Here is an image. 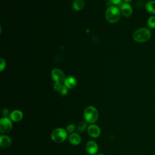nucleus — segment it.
<instances>
[{
	"label": "nucleus",
	"mask_w": 155,
	"mask_h": 155,
	"mask_svg": "<svg viewBox=\"0 0 155 155\" xmlns=\"http://www.w3.org/2000/svg\"><path fill=\"white\" fill-rule=\"evenodd\" d=\"M151 35V31L148 28L142 27L134 31L133 34V39L137 42L143 43L150 39Z\"/></svg>",
	"instance_id": "1"
},
{
	"label": "nucleus",
	"mask_w": 155,
	"mask_h": 155,
	"mask_svg": "<svg viewBox=\"0 0 155 155\" xmlns=\"http://www.w3.org/2000/svg\"><path fill=\"white\" fill-rule=\"evenodd\" d=\"M120 18V10L115 7L111 6L108 8L105 12V18L110 23H116L118 22Z\"/></svg>",
	"instance_id": "2"
},
{
	"label": "nucleus",
	"mask_w": 155,
	"mask_h": 155,
	"mask_svg": "<svg viewBox=\"0 0 155 155\" xmlns=\"http://www.w3.org/2000/svg\"><path fill=\"white\" fill-rule=\"evenodd\" d=\"M84 116L86 122L93 124L97 121L99 114L97 110L94 107L88 106L84 110Z\"/></svg>",
	"instance_id": "3"
},
{
	"label": "nucleus",
	"mask_w": 155,
	"mask_h": 155,
	"mask_svg": "<svg viewBox=\"0 0 155 155\" xmlns=\"http://www.w3.org/2000/svg\"><path fill=\"white\" fill-rule=\"evenodd\" d=\"M67 137V131L61 128H58L54 129L51 134V139L56 143H61L65 140Z\"/></svg>",
	"instance_id": "4"
},
{
	"label": "nucleus",
	"mask_w": 155,
	"mask_h": 155,
	"mask_svg": "<svg viewBox=\"0 0 155 155\" xmlns=\"http://www.w3.org/2000/svg\"><path fill=\"white\" fill-rule=\"evenodd\" d=\"M12 128V120L9 117H3L0 120V131L1 133H8Z\"/></svg>",
	"instance_id": "5"
},
{
	"label": "nucleus",
	"mask_w": 155,
	"mask_h": 155,
	"mask_svg": "<svg viewBox=\"0 0 155 155\" xmlns=\"http://www.w3.org/2000/svg\"><path fill=\"white\" fill-rule=\"evenodd\" d=\"M52 79L56 83L62 84L65 80L64 73L58 68H54L51 71Z\"/></svg>",
	"instance_id": "6"
},
{
	"label": "nucleus",
	"mask_w": 155,
	"mask_h": 155,
	"mask_svg": "<svg viewBox=\"0 0 155 155\" xmlns=\"http://www.w3.org/2000/svg\"><path fill=\"white\" fill-rule=\"evenodd\" d=\"M120 11L125 17H130L133 13L131 6L126 2H123L120 5Z\"/></svg>",
	"instance_id": "7"
},
{
	"label": "nucleus",
	"mask_w": 155,
	"mask_h": 155,
	"mask_svg": "<svg viewBox=\"0 0 155 155\" xmlns=\"http://www.w3.org/2000/svg\"><path fill=\"white\" fill-rule=\"evenodd\" d=\"M87 132L88 135L93 138L97 137L101 134V130L99 127L94 124H91L88 126L87 128Z\"/></svg>",
	"instance_id": "8"
},
{
	"label": "nucleus",
	"mask_w": 155,
	"mask_h": 155,
	"mask_svg": "<svg viewBox=\"0 0 155 155\" xmlns=\"http://www.w3.org/2000/svg\"><path fill=\"white\" fill-rule=\"evenodd\" d=\"M85 149L87 152L90 155H93L97 153V151L98 150V146L95 142L90 140L87 143Z\"/></svg>",
	"instance_id": "9"
},
{
	"label": "nucleus",
	"mask_w": 155,
	"mask_h": 155,
	"mask_svg": "<svg viewBox=\"0 0 155 155\" xmlns=\"http://www.w3.org/2000/svg\"><path fill=\"white\" fill-rule=\"evenodd\" d=\"M54 90L62 96H65L68 92V88L62 84L55 83L53 86Z\"/></svg>",
	"instance_id": "10"
},
{
	"label": "nucleus",
	"mask_w": 155,
	"mask_h": 155,
	"mask_svg": "<svg viewBox=\"0 0 155 155\" xmlns=\"http://www.w3.org/2000/svg\"><path fill=\"white\" fill-rule=\"evenodd\" d=\"M12 139L6 135H1L0 136V145L3 148H7L12 145Z\"/></svg>",
	"instance_id": "11"
},
{
	"label": "nucleus",
	"mask_w": 155,
	"mask_h": 155,
	"mask_svg": "<svg viewBox=\"0 0 155 155\" xmlns=\"http://www.w3.org/2000/svg\"><path fill=\"white\" fill-rule=\"evenodd\" d=\"M23 117V113L20 110H14L10 114V119L13 122L20 121Z\"/></svg>",
	"instance_id": "12"
},
{
	"label": "nucleus",
	"mask_w": 155,
	"mask_h": 155,
	"mask_svg": "<svg viewBox=\"0 0 155 155\" xmlns=\"http://www.w3.org/2000/svg\"><path fill=\"white\" fill-rule=\"evenodd\" d=\"M68 140H69V142L72 145H77L81 143V138L78 134L75 133H72L69 135Z\"/></svg>",
	"instance_id": "13"
},
{
	"label": "nucleus",
	"mask_w": 155,
	"mask_h": 155,
	"mask_svg": "<svg viewBox=\"0 0 155 155\" xmlns=\"http://www.w3.org/2000/svg\"><path fill=\"white\" fill-rule=\"evenodd\" d=\"M64 85L68 88H73L76 85V80L72 76H69L65 78L64 81Z\"/></svg>",
	"instance_id": "14"
},
{
	"label": "nucleus",
	"mask_w": 155,
	"mask_h": 155,
	"mask_svg": "<svg viewBox=\"0 0 155 155\" xmlns=\"http://www.w3.org/2000/svg\"><path fill=\"white\" fill-rule=\"evenodd\" d=\"M146 10L153 15H155V1L150 0L148 1L145 4Z\"/></svg>",
	"instance_id": "15"
},
{
	"label": "nucleus",
	"mask_w": 155,
	"mask_h": 155,
	"mask_svg": "<svg viewBox=\"0 0 155 155\" xmlns=\"http://www.w3.org/2000/svg\"><path fill=\"white\" fill-rule=\"evenodd\" d=\"M84 6V0H75L73 3V8L76 11L81 10Z\"/></svg>",
	"instance_id": "16"
},
{
	"label": "nucleus",
	"mask_w": 155,
	"mask_h": 155,
	"mask_svg": "<svg viewBox=\"0 0 155 155\" xmlns=\"http://www.w3.org/2000/svg\"><path fill=\"white\" fill-rule=\"evenodd\" d=\"M87 128V122L85 121H81L78 124L76 129L78 132L82 133V132H84V131H85Z\"/></svg>",
	"instance_id": "17"
},
{
	"label": "nucleus",
	"mask_w": 155,
	"mask_h": 155,
	"mask_svg": "<svg viewBox=\"0 0 155 155\" xmlns=\"http://www.w3.org/2000/svg\"><path fill=\"white\" fill-rule=\"evenodd\" d=\"M147 25L150 28H155V16H150L147 21Z\"/></svg>",
	"instance_id": "18"
},
{
	"label": "nucleus",
	"mask_w": 155,
	"mask_h": 155,
	"mask_svg": "<svg viewBox=\"0 0 155 155\" xmlns=\"http://www.w3.org/2000/svg\"><path fill=\"white\" fill-rule=\"evenodd\" d=\"M74 130H75V126L73 124H70L67 125L66 128V131H67V133H72L74 131Z\"/></svg>",
	"instance_id": "19"
},
{
	"label": "nucleus",
	"mask_w": 155,
	"mask_h": 155,
	"mask_svg": "<svg viewBox=\"0 0 155 155\" xmlns=\"http://www.w3.org/2000/svg\"><path fill=\"white\" fill-rule=\"evenodd\" d=\"M1 65H0V68H1V71H3V70L5 68V62L3 59H1Z\"/></svg>",
	"instance_id": "20"
},
{
	"label": "nucleus",
	"mask_w": 155,
	"mask_h": 155,
	"mask_svg": "<svg viewBox=\"0 0 155 155\" xmlns=\"http://www.w3.org/2000/svg\"><path fill=\"white\" fill-rule=\"evenodd\" d=\"M10 113H9V111H8V109H7V108L3 109V110H2V115H3V117H8V116H10Z\"/></svg>",
	"instance_id": "21"
},
{
	"label": "nucleus",
	"mask_w": 155,
	"mask_h": 155,
	"mask_svg": "<svg viewBox=\"0 0 155 155\" xmlns=\"http://www.w3.org/2000/svg\"><path fill=\"white\" fill-rule=\"evenodd\" d=\"M122 0H110V1L114 5H120L122 4Z\"/></svg>",
	"instance_id": "22"
},
{
	"label": "nucleus",
	"mask_w": 155,
	"mask_h": 155,
	"mask_svg": "<svg viewBox=\"0 0 155 155\" xmlns=\"http://www.w3.org/2000/svg\"><path fill=\"white\" fill-rule=\"evenodd\" d=\"M124 1V2H126V3H128V2H130L132 0H123Z\"/></svg>",
	"instance_id": "23"
},
{
	"label": "nucleus",
	"mask_w": 155,
	"mask_h": 155,
	"mask_svg": "<svg viewBox=\"0 0 155 155\" xmlns=\"http://www.w3.org/2000/svg\"><path fill=\"white\" fill-rule=\"evenodd\" d=\"M96 155H104V154L103 153H96Z\"/></svg>",
	"instance_id": "24"
}]
</instances>
